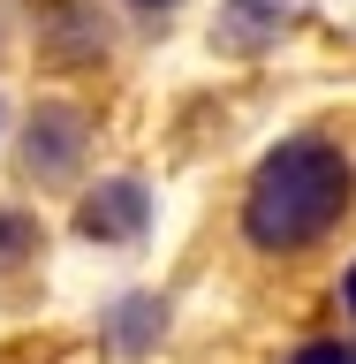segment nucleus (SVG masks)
Segmentation results:
<instances>
[{
	"label": "nucleus",
	"instance_id": "f257e3e1",
	"mask_svg": "<svg viewBox=\"0 0 356 364\" xmlns=\"http://www.w3.org/2000/svg\"><path fill=\"white\" fill-rule=\"evenodd\" d=\"M349 190H356V175H349V159H341V144H326V136H288V144H273V152L258 159V175H250L243 235L258 250H303L349 213Z\"/></svg>",
	"mask_w": 356,
	"mask_h": 364
},
{
	"label": "nucleus",
	"instance_id": "f03ea898",
	"mask_svg": "<svg viewBox=\"0 0 356 364\" xmlns=\"http://www.w3.org/2000/svg\"><path fill=\"white\" fill-rule=\"evenodd\" d=\"M84 144H91V114L76 99H45V107H31V129H23V175L68 182Z\"/></svg>",
	"mask_w": 356,
	"mask_h": 364
},
{
	"label": "nucleus",
	"instance_id": "7ed1b4c3",
	"mask_svg": "<svg viewBox=\"0 0 356 364\" xmlns=\"http://www.w3.org/2000/svg\"><path fill=\"white\" fill-rule=\"evenodd\" d=\"M76 228H84L91 243H136L144 228H152V190L129 175L99 182V190H84V205H76Z\"/></svg>",
	"mask_w": 356,
	"mask_h": 364
},
{
	"label": "nucleus",
	"instance_id": "20e7f679",
	"mask_svg": "<svg viewBox=\"0 0 356 364\" xmlns=\"http://www.w3.org/2000/svg\"><path fill=\"white\" fill-rule=\"evenodd\" d=\"M288 0H227L220 8V23H212V46L220 53H266L281 31H288Z\"/></svg>",
	"mask_w": 356,
	"mask_h": 364
},
{
	"label": "nucleus",
	"instance_id": "39448f33",
	"mask_svg": "<svg viewBox=\"0 0 356 364\" xmlns=\"http://www.w3.org/2000/svg\"><path fill=\"white\" fill-rule=\"evenodd\" d=\"M38 250H45V228H38V213H23V205H0V273L31 266Z\"/></svg>",
	"mask_w": 356,
	"mask_h": 364
},
{
	"label": "nucleus",
	"instance_id": "423d86ee",
	"mask_svg": "<svg viewBox=\"0 0 356 364\" xmlns=\"http://www.w3.org/2000/svg\"><path fill=\"white\" fill-rule=\"evenodd\" d=\"M159 326H167V304H152V296H129V304H122V311H114V341H122V349H152V334Z\"/></svg>",
	"mask_w": 356,
	"mask_h": 364
},
{
	"label": "nucleus",
	"instance_id": "0eeeda50",
	"mask_svg": "<svg viewBox=\"0 0 356 364\" xmlns=\"http://www.w3.org/2000/svg\"><path fill=\"white\" fill-rule=\"evenodd\" d=\"M288 364H349V349H341V341H303Z\"/></svg>",
	"mask_w": 356,
	"mask_h": 364
},
{
	"label": "nucleus",
	"instance_id": "6e6552de",
	"mask_svg": "<svg viewBox=\"0 0 356 364\" xmlns=\"http://www.w3.org/2000/svg\"><path fill=\"white\" fill-rule=\"evenodd\" d=\"M129 8H144V16H152V8H175V0H129Z\"/></svg>",
	"mask_w": 356,
	"mask_h": 364
},
{
	"label": "nucleus",
	"instance_id": "1a4fd4ad",
	"mask_svg": "<svg viewBox=\"0 0 356 364\" xmlns=\"http://www.w3.org/2000/svg\"><path fill=\"white\" fill-rule=\"evenodd\" d=\"M349 311H356V266H349Z\"/></svg>",
	"mask_w": 356,
	"mask_h": 364
}]
</instances>
